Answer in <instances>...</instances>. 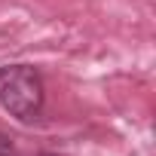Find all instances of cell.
Returning <instances> with one entry per match:
<instances>
[{
	"mask_svg": "<svg viewBox=\"0 0 156 156\" xmlns=\"http://www.w3.org/2000/svg\"><path fill=\"white\" fill-rule=\"evenodd\" d=\"M0 104L16 119H34L43 107V80L28 64L0 67Z\"/></svg>",
	"mask_w": 156,
	"mask_h": 156,
	"instance_id": "6da1fadb",
	"label": "cell"
},
{
	"mask_svg": "<svg viewBox=\"0 0 156 156\" xmlns=\"http://www.w3.org/2000/svg\"><path fill=\"white\" fill-rule=\"evenodd\" d=\"M0 156H12V144H9L3 135H0Z\"/></svg>",
	"mask_w": 156,
	"mask_h": 156,
	"instance_id": "7a4b0ae2",
	"label": "cell"
},
{
	"mask_svg": "<svg viewBox=\"0 0 156 156\" xmlns=\"http://www.w3.org/2000/svg\"><path fill=\"white\" fill-rule=\"evenodd\" d=\"M43 156H58V153H43Z\"/></svg>",
	"mask_w": 156,
	"mask_h": 156,
	"instance_id": "3957f363",
	"label": "cell"
}]
</instances>
